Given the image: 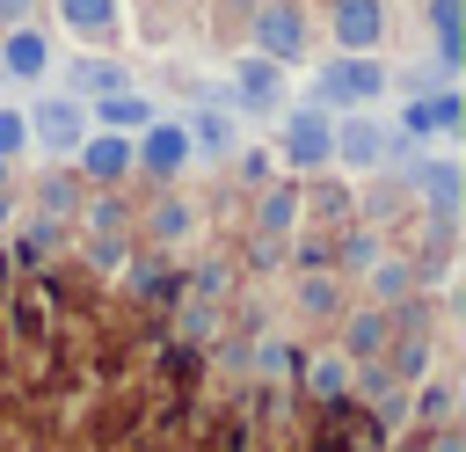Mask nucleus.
Segmentation results:
<instances>
[{
  "instance_id": "a211bd4d",
  "label": "nucleus",
  "mask_w": 466,
  "mask_h": 452,
  "mask_svg": "<svg viewBox=\"0 0 466 452\" xmlns=\"http://www.w3.org/2000/svg\"><path fill=\"white\" fill-rule=\"evenodd\" d=\"M22 146H29V117L22 109H0V160H15Z\"/></svg>"
},
{
  "instance_id": "2eb2a0df",
  "label": "nucleus",
  "mask_w": 466,
  "mask_h": 452,
  "mask_svg": "<svg viewBox=\"0 0 466 452\" xmlns=\"http://www.w3.org/2000/svg\"><path fill=\"white\" fill-rule=\"evenodd\" d=\"M415 182H422V197H430V204H437V211L451 219V204H459V168H451V160H430V168H422Z\"/></svg>"
},
{
  "instance_id": "f8f14e48",
  "label": "nucleus",
  "mask_w": 466,
  "mask_h": 452,
  "mask_svg": "<svg viewBox=\"0 0 466 452\" xmlns=\"http://www.w3.org/2000/svg\"><path fill=\"white\" fill-rule=\"evenodd\" d=\"M95 117H102V131H146V124H153V109H146L131 87H124V95H102Z\"/></svg>"
},
{
  "instance_id": "b1692460",
  "label": "nucleus",
  "mask_w": 466,
  "mask_h": 452,
  "mask_svg": "<svg viewBox=\"0 0 466 452\" xmlns=\"http://www.w3.org/2000/svg\"><path fill=\"white\" fill-rule=\"evenodd\" d=\"M197 139L204 146H226V117H197Z\"/></svg>"
},
{
  "instance_id": "dca6fc26",
  "label": "nucleus",
  "mask_w": 466,
  "mask_h": 452,
  "mask_svg": "<svg viewBox=\"0 0 466 452\" xmlns=\"http://www.w3.org/2000/svg\"><path fill=\"white\" fill-rule=\"evenodd\" d=\"M291 219H299V197H291V190H269V197H262V233H284Z\"/></svg>"
},
{
  "instance_id": "0eeeda50",
  "label": "nucleus",
  "mask_w": 466,
  "mask_h": 452,
  "mask_svg": "<svg viewBox=\"0 0 466 452\" xmlns=\"http://www.w3.org/2000/svg\"><path fill=\"white\" fill-rule=\"evenodd\" d=\"M80 168H87L95 182H116V175L131 168V139H124V131H95V139H80Z\"/></svg>"
},
{
  "instance_id": "5701e85b",
  "label": "nucleus",
  "mask_w": 466,
  "mask_h": 452,
  "mask_svg": "<svg viewBox=\"0 0 466 452\" xmlns=\"http://www.w3.org/2000/svg\"><path fill=\"white\" fill-rule=\"evenodd\" d=\"M44 204H51V211H66V204H73V182H66V175H51V182H44Z\"/></svg>"
},
{
  "instance_id": "423d86ee",
  "label": "nucleus",
  "mask_w": 466,
  "mask_h": 452,
  "mask_svg": "<svg viewBox=\"0 0 466 452\" xmlns=\"http://www.w3.org/2000/svg\"><path fill=\"white\" fill-rule=\"evenodd\" d=\"M131 160H146L153 175H175V168L189 160V131H182V124H146V139L131 146Z\"/></svg>"
},
{
  "instance_id": "ddd939ff",
  "label": "nucleus",
  "mask_w": 466,
  "mask_h": 452,
  "mask_svg": "<svg viewBox=\"0 0 466 452\" xmlns=\"http://www.w3.org/2000/svg\"><path fill=\"white\" fill-rule=\"evenodd\" d=\"M58 22L80 29V36H102L116 22V0H58Z\"/></svg>"
},
{
  "instance_id": "f03ea898",
  "label": "nucleus",
  "mask_w": 466,
  "mask_h": 452,
  "mask_svg": "<svg viewBox=\"0 0 466 452\" xmlns=\"http://www.w3.org/2000/svg\"><path fill=\"white\" fill-rule=\"evenodd\" d=\"M284 160H291V168L335 160V124H328V109H291V124H284Z\"/></svg>"
},
{
  "instance_id": "6e6552de",
  "label": "nucleus",
  "mask_w": 466,
  "mask_h": 452,
  "mask_svg": "<svg viewBox=\"0 0 466 452\" xmlns=\"http://www.w3.org/2000/svg\"><path fill=\"white\" fill-rule=\"evenodd\" d=\"M233 95H240V109H269L277 102V58H240L233 66Z\"/></svg>"
},
{
  "instance_id": "20e7f679",
  "label": "nucleus",
  "mask_w": 466,
  "mask_h": 452,
  "mask_svg": "<svg viewBox=\"0 0 466 452\" xmlns=\"http://www.w3.org/2000/svg\"><path fill=\"white\" fill-rule=\"evenodd\" d=\"M29 131H36L44 146H58V153H80V139H87V109L51 95V102H36V109H29Z\"/></svg>"
},
{
  "instance_id": "412c9836",
  "label": "nucleus",
  "mask_w": 466,
  "mask_h": 452,
  "mask_svg": "<svg viewBox=\"0 0 466 452\" xmlns=\"http://www.w3.org/2000/svg\"><path fill=\"white\" fill-rule=\"evenodd\" d=\"M371 284H379V292H386V299H393V292H400V284H408V270H400V262H379V270H371Z\"/></svg>"
},
{
  "instance_id": "9d476101",
  "label": "nucleus",
  "mask_w": 466,
  "mask_h": 452,
  "mask_svg": "<svg viewBox=\"0 0 466 452\" xmlns=\"http://www.w3.org/2000/svg\"><path fill=\"white\" fill-rule=\"evenodd\" d=\"M44 58H51V44H44L36 29H7V44H0V66H7V73L36 80V73H44Z\"/></svg>"
},
{
  "instance_id": "4468645a",
  "label": "nucleus",
  "mask_w": 466,
  "mask_h": 452,
  "mask_svg": "<svg viewBox=\"0 0 466 452\" xmlns=\"http://www.w3.org/2000/svg\"><path fill=\"white\" fill-rule=\"evenodd\" d=\"M459 124V95H430V102H408V131H451Z\"/></svg>"
},
{
  "instance_id": "1a4fd4ad",
  "label": "nucleus",
  "mask_w": 466,
  "mask_h": 452,
  "mask_svg": "<svg viewBox=\"0 0 466 452\" xmlns=\"http://www.w3.org/2000/svg\"><path fill=\"white\" fill-rule=\"evenodd\" d=\"M379 153H386V131H379V124L350 117V124L335 131V160H350V168H379Z\"/></svg>"
},
{
  "instance_id": "f3484780",
  "label": "nucleus",
  "mask_w": 466,
  "mask_h": 452,
  "mask_svg": "<svg viewBox=\"0 0 466 452\" xmlns=\"http://www.w3.org/2000/svg\"><path fill=\"white\" fill-rule=\"evenodd\" d=\"M379 343H386V313H357V328H350V350H357V357H371Z\"/></svg>"
},
{
  "instance_id": "6ab92c4d",
  "label": "nucleus",
  "mask_w": 466,
  "mask_h": 452,
  "mask_svg": "<svg viewBox=\"0 0 466 452\" xmlns=\"http://www.w3.org/2000/svg\"><path fill=\"white\" fill-rule=\"evenodd\" d=\"M313 386H320V394H342V386H350V365H342V357H320V365H313Z\"/></svg>"
},
{
  "instance_id": "39448f33",
  "label": "nucleus",
  "mask_w": 466,
  "mask_h": 452,
  "mask_svg": "<svg viewBox=\"0 0 466 452\" xmlns=\"http://www.w3.org/2000/svg\"><path fill=\"white\" fill-rule=\"evenodd\" d=\"M386 36V7L379 0H335V44L342 51H371Z\"/></svg>"
},
{
  "instance_id": "7ed1b4c3",
  "label": "nucleus",
  "mask_w": 466,
  "mask_h": 452,
  "mask_svg": "<svg viewBox=\"0 0 466 452\" xmlns=\"http://www.w3.org/2000/svg\"><path fill=\"white\" fill-rule=\"evenodd\" d=\"M255 44H262V58H299L306 51V15L291 7V0H269L262 15H255Z\"/></svg>"
},
{
  "instance_id": "4be33fe9",
  "label": "nucleus",
  "mask_w": 466,
  "mask_h": 452,
  "mask_svg": "<svg viewBox=\"0 0 466 452\" xmlns=\"http://www.w3.org/2000/svg\"><path fill=\"white\" fill-rule=\"evenodd\" d=\"M299 299H306L313 313H328V306H335V284H320V277H313V284H299Z\"/></svg>"
},
{
  "instance_id": "393cba45",
  "label": "nucleus",
  "mask_w": 466,
  "mask_h": 452,
  "mask_svg": "<svg viewBox=\"0 0 466 452\" xmlns=\"http://www.w3.org/2000/svg\"><path fill=\"white\" fill-rule=\"evenodd\" d=\"M29 15V0H0V22H22Z\"/></svg>"
},
{
  "instance_id": "f257e3e1",
  "label": "nucleus",
  "mask_w": 466,
  "mask_h": 452,
  "mask_svg": "<svg viewBox=\"0 0 466 452\" xmlns=\"http://www.w3.org/2000/svg\"><path fill=\"white\" fill-rule=\"evenodd\" d=\"M386 87V73L371 66V51H342L328 73H320V102H371Z\"/></svg>"
},
{
  "instance_id": "9b49d317",
  "label": "nucleus",
  "mask_w": 466,
  "mask_h": 452,
  "mask_svg": "<svg viewBox=\"0 0 466 452\" xmlns=\"http://www.w3.org/2000/svg\"><path fill=\"white\" fill-rule=\"evenodd\" d=\"M73 87H80V95H124L131 80H124V66H109V58H73Z\"/></svg>"
},
{
  "instance_id": "a878e982",
  "label": "nucleus",
  "mask_w": 466,
  "mask_h": 452,
  "mask_svg": "<svg viewBox=\"0 0 466 452\" xmlns=\"http://www.w3.org/2000/svg\"><path fill=\"white\" fill-rule=\"evenodd\" d=\"M7 211H15V204H7V197H0V226H7Z\"/></svg>"
},
{
  "instance_id": "aec40b11",
  "label": "nucleus",
  "mask_w": 466,
  "mask_h": 452,
  "mask_svg": "<svg viewBox=\"0 0 466 452\" xmlns=\"http://www.w3.org/2000/svg\"><path fill=\"white\" fill-rule=\"evenodd\" d=\"M153 233H160V241L189 233V211H182V204H160V211H153Z\"/></svg>"
}]
</instances>
